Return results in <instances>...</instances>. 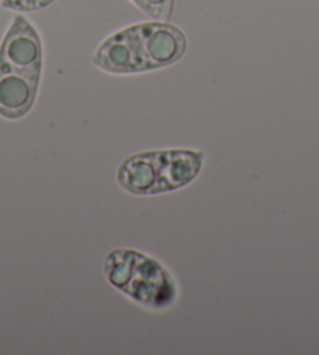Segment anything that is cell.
<instances>
[{"mask_svg":"<svg viewBox=\"0 0 319 355\" xmlns=\"http://www.w3.org/2000/svg\"><path fill=\"white\" fill-rule=\"evenodd\" d=\"M42 42L38 30L16 16L0 42V116L16 121L30 113L38 96Z\"/></svg>","mask_w":319,"mask_h":355,"instance_id":"1","label":"cell"},{"mask_svg":"<svg viewBox=\"0 0 319 355\" xmlns=\"http://www.w3.org/2000/svg\"><path fill=\"white\" fill-rule=\"evenodd\" d=\"M107 280L116 290L149 309H164L177 297V285L171 272L158 260L138 250L118 248L105 257Z\"/></svg>","mask_w":319,"mask_h":355,"instance_id":"2","label":"cell"},{"mask_svg":"<svg viewBox=\"0 0 319 355\" xmlns=\"http://www.w3.org/2000/svg\"><path fill=\"white\" fill-rule=\"evenodd\" d=\"M93 64L103 72L118 76L149 72L135 26L108 36L93 55Z\"/></svg>","mask_w":319,"mask_h":355,"instance_id":"3","label":"cell"},{"mask_svg":"<svg viewBox=\"0 0 319 355\" xmlns=\"http://www.w3.org/2000/svg\"><path fill=\"white\" fill-rule=\"evenodd\" d=\"M135 26L149 71L174 64L185 55L187 36L179 27L168 21L141 22Z\"/></svg>","mask_w":319,"mask_h":355,"instance_id":"4","label":"cell"},{"mask_svg":"<svg viewBox=\"0 0 319 355\" xmlns=\"http://www.w3.org/2000/svg\"><path fill=\"white\" fill-rule=\"evenodd\" d=\"M160 193H169L191 183L204 166V152L196 149L155 150Z\"/></svg>","mask_w":319,"mask_h":355,"instance_id":"5","label":"cell"},{"mask_svg":"<svg viewBox=\"0 0 319 355\" xmlns=\"http://www.w3.org/2000/svg\"><path fill=\"white\" fill-rule=\"evenodd\" d=\"M116 180L122 189L133 196L162 194L155 150L139 152L122 160L116 171Z\"/></svg>","mask_w":319,"mask_h":355,"instance_id":"6","label":"cell"},{"mask_svg":"<svg viewBox=\"0 0 319 355\" xmlns=\"http://www.w3.org/2000/svg\"><path fill=\"white\" fill-rule=\"evenodd\" d=\"M144 15L155 21H169L174 10V0H132Z\"/></svg>","mask_w":319,"mask_h":355,"instance_id":"7","label":"cell"},{"mask_svg":"<svg viewBox=\"0 0 319 355\" xmlns=\"http://www.w3.org/2000/svg\"><path fill=\"white\" fill-rule=\"evenodd\" d=\"M53 2L55 0H2V7L17 13H32L49 7Z\"/></svg>","mask_w":319,"mask_h":355,"instance_id":"8","label":"cell"}]
</instances>
